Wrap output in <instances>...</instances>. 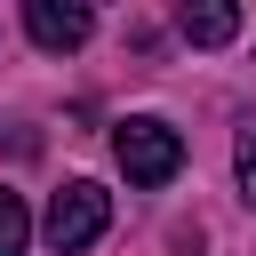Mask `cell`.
<instances>
[{
    "label": "cell",
    "instance_id": "5",
    "mask_svg": "<svg viewBox=\"0 0 256 256\" xmlns=\"http://www.w3.org/2000/svg\"><path fill=\"white\" fill-rule=\"evenodd\" d=\"M24 240H32V208H24V192L0 184V256H24Z\"/></svg>",
    "mask_w": 256,
    "mask_h": 256
},
{
    "label": "cell",
    "instance_id": "6",
    "mask_svg": "<svg viewBox=\"0 0 256 256\" xmlns=\"http://www.w3.org/2000/svg\"><path fill=\"white\" fill-rule=\"evenodd\" d=\"M232 168H240V200L256 208V120L240 128V144H232Z\"/></svg>",
    "mask_w": 256,
    "mask_h": 256
},
{
    "label": "cell",
    "instance_id": "3",
    "mask_svg": "<svg viewBox=\"0 0 256 256\" xmlns=\"http://www.w3.org/2000/svg\"><path fill=\"white\" fill-rule=\"evenodd\" d=\"M24 32H32L40 48H80V40L96 32V16H88L80 0H24Z\"/></svg>",
    "mask_w": 256,
    "mask_h": 256
},
{
    "label": "cell",
    "instance_id": "2",
    "mask_svg": "<svg viewBox=\"0 0 256 256\" xmlns=\"http://www.w3.org/2000/svg\"><path fill=\"white\" fill-rule=\"evenodd\" d=\"M104 224H112V192L80 176V184H64V192L48 200V224H40V232H48V248H56V256H80V248H96V240H104Z\"/></svg>",
    "mask_w": 256,
    "mask_h": 256
},
{
    "label": "cell",
    "instance_id": "4",
    "mask_svg": "<svg viewBox=\"0 0 256 256\" xmlns=\"http://www.w3.org/2000/svg\"><path fill=\"white\" fill-rule=\"evenodd\" d=\"M176 32H184L192 48H224V40L240 32V8H232V0H200V8L176 16Z\"/></svg>",
    "mask_w": 256,
    "mask_h": 256
},
{
    "label": "cell",
    "instance_id": "1",
    "mask_svg": "<svg viewBox=\"0 0 256 256\" xmlns=\"http://www.w3.org/2000/svg\"><path fill=\"white\" fill-rule=\"evenodd\" d=\"M112 152H120V176L128 184H168L176 168H184V136L168 128V120H152V112H136V120H120L112 128Z\"/></svg>",
    "mask_w": 256,
    "mask_h": 256
}]
</instances>
